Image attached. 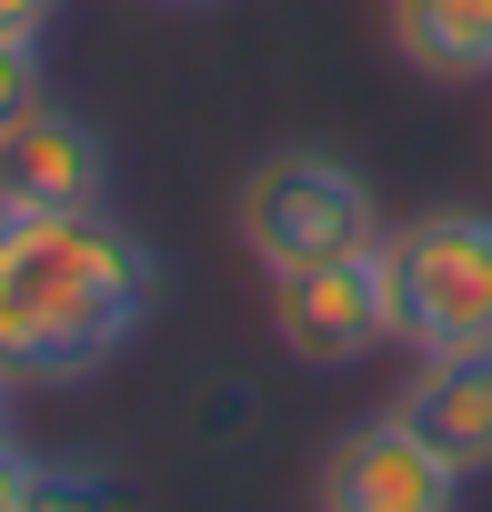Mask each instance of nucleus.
<instances>
[{"label": "nucleus", "instance_id": "obj_1", "mask_svg": "<svg viewBox=\"0 0 492 512\" xmlns=\"http://www.w3.org/2000/svg\"><path fill=\"white\" fill-rule=\"evenodd\" d=\"M161 262L131 221L101 211H0V382L61 392L91 382L151 322Z\"/></svg>", "mask_w": 492, "mask_h": 512}, {"label": "nucleus", "instance_id": "obj_2", "mask_svg": "<svg viewBox=\"0 0 492 512\" xmlns=\"http://www.w3.org/2000/svg\"><path fill=\"white\" fill-rule=\"evenodd\" d=\"M231 221H241V251H252L262 272H302V262H342V251H382V201L372 181L322 151V141H282L241 171L231 191Z\"/></svg>", "mask_w": 492, "mask_h": 512}, {"label": "nucleus", "instance_id": "obj_3", "mask_svg": "<svg viewBox=\"0 0 492 512\" xmlns=\"http://www.w3.org/2000/svg\"><path fill=\"white\" fill-rule=\"evenodd\" d=\"M382 262H392V342L412 362L492 342V211L432 201V211L392 221Z\"/></svg>", "mask_w": 492, "mask_h": 512}, {"label": "nucleus", "instance_id": "obj_4", "mask_svg": "<svg viewBox=\"0 0 492 512\" xmlns=\"http://www.w3.org/2000/svg\"><path fill=\"white\" fill-rule=\"evenodd\" d=\"M272 342L312 372H352L392 342V262L382 251H342V262L272 272Z\"/></svg>", "mask_w": 492, "mask_h": 512}, {"label": "nucleus", "instance_id": "obj_5", "mask_svg": "<svg viewBox=\"0 0 492 512\" xmlns=\"http://www.w3.org/2000/svg\"><path fill=\"white\" fill-rule=\"evenodd\" d=\"M312 512H462V472H452L402 412H372V422H352V432L322 452Z\"/></svg>", "mask_w": 492, "mask_h": 512}, {"label": "nucleus", "instance_id": "obj_6", "mask_svg": "<svg viewBox=\"0 0 492 512\" xmlns=\"http://www.w3.org/2000/svg\"><path fill=\"white\" fill-rule=\"evenodd\" d=\"M101 201H111V141L41 91L0 131V211H101Z\"/></svg>", "mask_w": 492, "mask_h": 512}, {"label": "nucleus", "instance_id": "obj_7", "mask_svg": "<svg viewBox=\"0 0 492 512\" xmlns=\"http://www.w3.org/2000/svg\"><path fill=\"white\" fill-rule=\"evenodd\" d=\"M392 412H402L462 482L492 472V342H482V352H422Z\"/></svg>", "mask_w": 492, "mask_h": 512}, {"label": "nucleus", "instance_id": "obj_8", "mask_svg": "<svg viewBox=\"0 0 492 512\" xmlns=\"http://www.w3.org/2000/svg\"><path fill=\"white\" fill-rule=\"evenodd\" d=\"M382 31H392V51H402L422 81H442V91L492 81V0H382Z\"/></svg>", "mask_w": 492, "mask_h": 512}, {"label": "nucleus", "instance_id": "obj_9", "mask_svg": "<svg viewBox=\"0 0 492 512\" xmlns=\"http://www.w3.org/2000/svg\"><path fill=\"white\" fill-rule=\"evenodd\" d=\"M0 512H51V462L0 442Z\"/></svg>", "mask_w": 492, "mask_h": 512}, {"label": "nucleus", "instance_id": "obj_10", "mask_svg": "<svg viewBox=\"0 0 492 512\" xmlns=\"http://www.w3.org/2000/svg\"><path fill=\"white\" fill-rule=\"evenodd\" d=\"M41 101V41H0V131Z\"/></svg>", "mask_w": 492, "mask_h": 512}, {"label": "nucleus", "instance_id": "obj_11", "mask_svg": "<svg viewBox=\"0 0 492 512\" xmlns=\"http://www.w3.org/2000/svg\"><path fill=\"white\" fill-rule=\"evenodd\" d=\"M71 0H0V41H51V21Z\"/></svg>", "mask_w": 492, "mask_h": 512}, {"label": "nucleus", "instance_id": "obj_12", "mask_svg": "<svg viewBox=\"0 0 492 512\" xmlns=\"http://www.w3.org/2000/svg\"><path fill=\"white\" fill-rule=\"evenodd\" d=\"M0 442H11V382H0Z\"/></svg>", "mask_w": 492, "mask_h": 512}, {"label": "nucleus", "instance_id": "obj_13", "mask_svg": "<svg viewBox=\"0 0 492 512\" xmlns=\"http://www.w3.org/2000/svg\"><path fill=\"white\" fill-rule=\"evenodd\" d=\"M161 11H201V0H161Z\"/></svg>", "mask_w": 492, "mask_h": 512}]
</instances>
